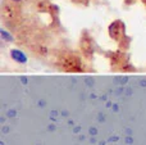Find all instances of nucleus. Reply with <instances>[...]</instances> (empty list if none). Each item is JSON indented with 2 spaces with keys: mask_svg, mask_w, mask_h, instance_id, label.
Returning a JSON list of instances; mask_svg holds the SVG:
<instances>
[{
  "mask_svg": "<svg viewBox=\"0 0 146 145\" xmlns=\"http://www.w3.org/2000/svg\"><path fill=\"white\" fill-rule=\"evenodd\" d=\"M1 36H3V37H5V39H7V40H12V37H10V36L9 35H8V33L7 32H5V31L4 30H1Z\"/></svg>",
  "mask_w": 146,
  "mask_h": 145,
  "instance_id": "f03ea898",
  "label": "nucleus"
},
{
  "mask_svg": "<svg viewBox=\"0 0 146 145\" xmlns=\"http://www.w3.org/2000/svg\"><path fill=\"white\" fill-rule=\"evenodd\" d=\"M12 58L14 59L15 62H19V63H25L26 61H27V58H26V55L22 53V51L19 50H12Z\"/></svg>",
  "mask_w": 146,
  "mask_h": 145,
  "instance_id": "f257e3e1",
  "label": "nucleus"
},
{
  "mask_svg": "<svg viewBox=\"0 0 146 145\" xmlns=\"http://www.w3.org/2000/svg\"><path fill=\"white\" fill-rule=\"evenodd\" d=\"M14 1H19V0H14Z\"/></svg>",
  "mask_w": 146,
  "mask_h": 145,
  "instance_id": "7ed1b4c3",
  "label": "nucleus"
}]
</instances>
